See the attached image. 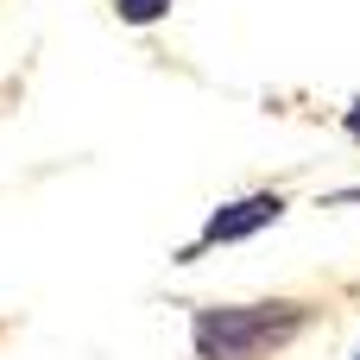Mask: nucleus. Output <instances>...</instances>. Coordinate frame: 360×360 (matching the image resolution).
<instances>
[{
	"label": "nucleus",
	"mask_w": 360,
	"mask_h": 360,
	"mask_svg": "<svg viewBox=\"0 0 360 360\" xmlns=\"http://www.w3.org/2000/svg\"><path fill=\"white\" fill-rule=\"evenodd\" d=\"M310 329V310L304 304H221V310H202L196 316V354L202 360H266L278 348H291L297 335Z\"/></svg>",
	"instance_id": "obj_1"
},
{
	"label": "nucleus",
	"mask_w": 360,
	"mask_h": 360,
	"mask_svg": "<svg viewBox=\"0 0 360 360\" xmlns=\"http://www.w3.org/2000/svg\"><path fill=\"white\" fill-rule=\"evenodd\" d=\"M278 215H285V196H272V190H259V196H240V202H221V209L202 221V240H196L184 259H196L202 247H228V240H247V234L272 228Z\"/></svg>",
	"instance_id": "obj_2"
},
{
	"label": "nucleus",
	"mask_w": 360,
	"mask_h": 360,
	"mask_svg": "<svg viewBox=\"0 0 360 360\" xmlns=\"http://www.w3.org/2000/svg\"><path fill=\"white\" fill-rule=\"evenodd\" d=\"M114 13H120L127 25H152V19L171 13V0H114Z\"/></svg>",
	"instance_id": "obj_3"
},
{
	"label": "nucleus",
	"mask_w": 360,
	"mask_h": 360,
	"mask_svg": "<svg viewBox=\"0 0 360 360\" xmlns=\"http://www.w3.org/2000/svg\"><path fill=\"white\" fill-rule=\"evenodd\" d=\"M348 133H354V139H360V101H354V108H348Z\"/></svg>",
	"instance_id": "obj_4"
},
{
	"label": "nucleus",
	"mask_w": 360,
	"mask_h": 360,
	"mask_svg": "<svg viewBox=\"0 0 360 360\" xmlns=\"http://www.w3.org/2000/svg\"><path fill=\"white\" fill-rule=\"evenodd\" d=\"M354 360H360V348H354Z\"/></svg>",
	"instance_id": "obj_5"
}]
</instances>
